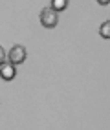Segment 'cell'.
Here are the masks:
<instances>
[{"label":"cell","instance_id":"obj_1","mask_svg":"<svg viewBox=\"0 0 110 130\" xmlns=\"http://www.w3.org/2000/svg\"><path fill=\"white\" fill-rule=\"evenodd\" d=\"M57 20H59V13L55 9H52V7H44L40 11V24L44 28H55Z\"/></svg>","mask_w":110,"mask_h":130},{"label":"cell","instance_id":"obj_2","mask_svg":"<svg viewBox=\"0 0 110 130\" xmlns=\"http://www.w3.org/2000/svg\"><path fill=\"white\" fill-rule=\"evenodd\" d=\"M7 59H9V62H13V64H20V62L26 60V50L22 46H13L9 50V53H7Z\"/></svg>","mask_w":110,"mask_h":130},{"label":"cell","instance_id":"obj_3","mask_svg":"<svg viewBox=\"0 0 110 130\" xmlns=\"http://www.w3.org/2000/svg\"><path fill=\"white\" fill-rule=\"evenodd\" d=\"M15 75H17V70H15L13 62H2V64H0V77H2L4 81L15 79Z\"/></svg>","mask_w":110,"mask_h":130},{"label":"cell","instance_id":"obj_4","mask_svg":"<svg viewBox=\"0 0 110 130\" xmlns=\"http://www.w3.org/2000/svg\"><path fill=\"white\" fill-rule=\"evenodd\" d=\"M66 7H68V0H52V9H55L57 13L64 11Z\"/></svg>","mask_w":110,"mask_h":130},{"label":"cell","instance_id":"obj_5","mask_svg":"<svg viewBox=\"0 0 110 130\" xmlns=\"http://www.w3.org/2000/svg\"><path fill=\"white\" fill-rule=\"evenodd\" d=\"M99 35L103 37V39H110V20H106V22L101 24V28H99Z\"/></svg>","mask_w":110,"mask_h":130},{"label":"cell","instance_id":"obj_6","mask_svg":"<svg viewBox=\"0 0 110 130\" xmlns=\"http://www.w3.org/2000/svg\"><path fill=\"white\" fill-rule=\"evenodd\" d=\"M6 59H7V57H6V51H4V48H2V46H0V64L6 62Z\"/></svg>","mask_w":110,"mask_h":130},{"label":"cell","instance_id":"obj_7","mask_svg":"<svg viewBox=\"0 0 110 130\" xmlns=\"http://www.w3.org/2000/svg\"><path fill=\"white\" fill-rule=\"evenodd\" d=\"M97 4H101V6H106V4H110V0H97Z\"/></svg>","mask_w":110,"mask_h":130}]
</instances>
